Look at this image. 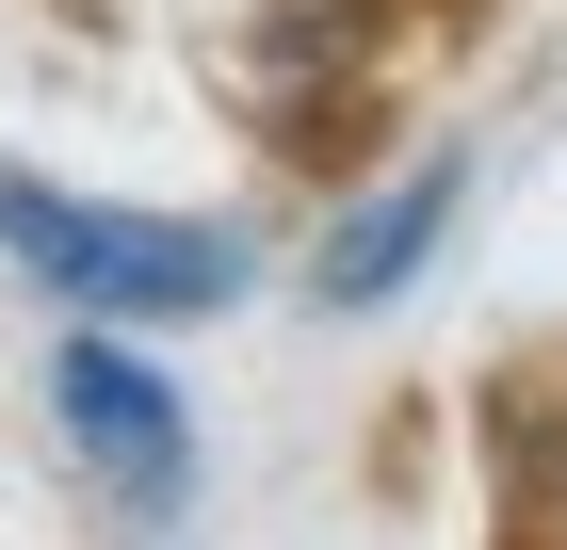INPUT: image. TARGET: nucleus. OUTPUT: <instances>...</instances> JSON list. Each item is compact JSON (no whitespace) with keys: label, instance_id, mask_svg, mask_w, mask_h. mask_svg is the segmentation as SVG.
Wrapping results in <instances>:
<instances>
[{"label":"nucleus","instance_id":"obj_1","mask_svg":"<svg viewBox=\"0 0 567 550\" xmlns=\"http://www.w3.org/2000/svg\"><path fill=\"white\" fill-rule=\"evenodd\" d=\"M0 259H17L33 292H65L82 324H195V308H244V227L49 195V178H17V163H0Z\"/></svg>","mask_w":567,"mask_h":550},{"label":"nucleus","instance_id":"obj_2","mask_svg":"<svg viewBox=\"0 0 567 550\" xmlns=\"http://www.w3.org/2000/svg\"><path fill=\"white\" fill-rule=\"evenodd\" d=\"M49 422H65V454H82L131 518H178V486H195V405H178L114 324H65V340H49Z\"/></svg>","mask_w":567,"mask_h":550},{"label":"nucleus","instance_id":"obj_3","mask_svg":"<svg viewBox=\"0 0 567 550\" xmlns=\"http://www.w3.org/2000/svg\"><path fill=\"white\" fill-rule=\"evenodd\" d=\"M437 243H454V163H422V178H390L373 211H341L308 276H324V308H390V292L422 276Z\"/></svg>","mask_w":567,"mask_h":550},{"label":"nucleus","instance_id":"obj_4","mask_svg":"<svg viewBox=\"0 0 567 550\" xmlns=\"http://www.w3.org/2000/svg\"><path fill=\"white\" fill-rule=\"evenodd\" d=\"M486 469H503V550H567V373H503L486 388Z\"/></svg>","mask_w":567,"mask_h":550}]
</instances>
